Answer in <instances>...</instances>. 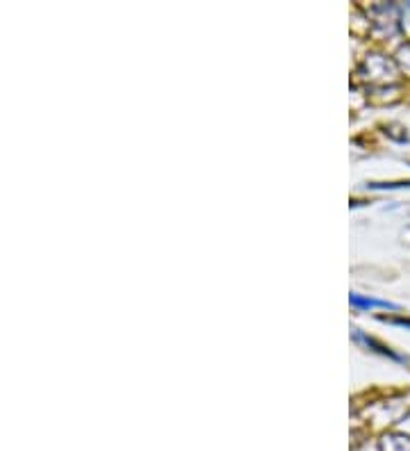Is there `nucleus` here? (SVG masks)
Here are the masks:
<instances>
[{"mask_svg": "<svg viewBox=\"0 0 410 451\" xmlns=\"http://www.w3.org/2000/svg\"><path fill=\"white\" fill-rule=\"evenodd\" d=\"M381 451H410V436L390 433L381 440Z\"/></svg>", "mask_w": 410, "mask_h": 451, "instance_id": "3", "label": "nucleus"}, {"mask_svg": "<svg viewBox=\"0 0 410 451\" xmlns=\"http://www.w3.org/2000/svg\"><path fill=\"white\" fill-rule=\"evenodd\" d=\"M381 322H388V324H395V326H406V328H410V319H404V317H381Z\"/></svg>", "mask_w": 410, "mask_h": 451, "instance_id": "5", "label": "nucleus"}, {"mask_svg": "<svg viewBox=\"0 0 410 451\" xmlns=\"http://www.w3.org/2000/svg\"><path fill=\"white\" fill-rule=\"evenodd\" d=\"M397 62L399 66L404 68L406 73H410V41L404 43V46L399 48V53H397Z\"/></svg>", "mask_w": 410, "mask_h": 451, "instance_id": "4", "label": "nucleus"}, {"mask_svg": "<svg viewBox=\"0 0 410 451\" xmlns=\"http://www.w3.org/2000/svg\"><path fill=\"white\" fill-rule=\"evenodd\" d=\"M349 303L356 310H372V308H383V310H399L397 303L392 301H383V299H374V297H365V294L351 292L349 294Z\"/></svg>", "mask_w": 410, "mask_h": 451, "instance_id": "2", "label": "nucleus"}, {"mask_svg": "<svg viewBox=\"0 0 410 451\" xmlns=\"http://www.w3.org/2000/svg\"><path fill=\"white\" fill-rule=\"evenodd\" d=\"M351 337H353V342L356 344H363V346H367L369 351H374V353H379V355H383V358H390V360H395V362H408V358L406 355H401V353H397V351H392L390 346H386V344H381V342H376L374 337H369V335H365L360 328H353V333H351Z\"/></svg>", "mask_w": 410, "mask_h": 451, "instance_id": "1", "label": "nucleus"}, {"mask_svg": "<svg viewBox=\"0 0 410 451\" xmlns=\"http://www.w3.org/2000/svg\"><path fill=\"white\" fill-rule=\"evenodd\" d=\"M408 7H410V3H408Z\"/></svg>", "mask_w": 410, "mask_h": 451, "instance_id": "6", "label": "nucleus"}]
</instances>
